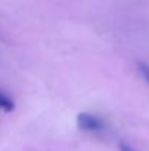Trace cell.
Returning <instances> with one entry per match:
<instances>
[{
	"instance_id": "cell-1",
	"label": "cell",
	"mask_w": 149,
	"mask_h": 151,
	"mask_svg": "<svg viewBox=\"0 0 149 151\" xmlns=\"http://www.w3.org/2000/svg\"><path fill=\"white\" fill-rule=\"evenodd\" d=\"M78 126L83 131H91V132H97L104 129V123L102 120L98 119L97 116H92L89 113H81L78 114Z\"/></svg>"
},
{
	"instance_id": "cell-2",
	"label": "cell",
	"mask_w": 149,
	"mask_h": 151,
	"mask_svg": "<svg viewBox=\"0 0 149 151\" xmlns=\"http://www.w3.org/2000/svg\"><path fill=\"white\" fill-rule=\"evenodd\" d=\"M0 110H4V111L13 110V101L10 100L7 96L1 94V93H0Z\"/></svg>"
},
{
	"instance_id": "cell-3",
	"label": "cell",
	"mask_w": 149,
	"mask_h": 151,
	"mask_svg": "<svg viewBox=\"0 0 149 151\" xmlns=\"http://www.w3.org/2000/svg\"><path fill=\"white\" fill-rule=\"evenodd\" d=\"M139 70H140L142 76L149 82V65H146V63H139Z\"/></svg>"
},
{
	"instance_id": "cell-4",
	"label": "cell",
	"mask_w": 149,
	"mask_h": 151,
	"mask_svg": "<svg viewBox=\"0 0 149 151\" xmlns=\"http://www.w3.org/2000/svg\"><path fill=\"white\" fill-rule=\"evenodd\" d=\"M120 148H121V151H133L130 147H127V145H124V144H121V147H120Z\"/></svg>"
}]
</instances>
